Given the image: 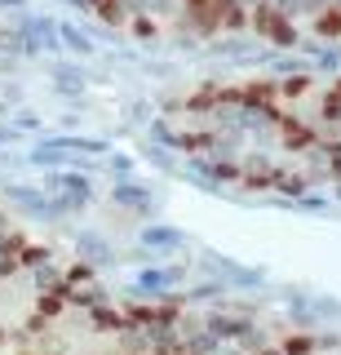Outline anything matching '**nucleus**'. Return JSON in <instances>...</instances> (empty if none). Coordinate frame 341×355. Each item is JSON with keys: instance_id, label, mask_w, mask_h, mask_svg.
<instances>
[{"instance_id": "nucleus-1", "label": "nucleus", "mask_w": 341, "mask_h": 355, "mask_svg": "<svg viewBox=\"0 0 341 355\" xmlns=\"http://www.w3.org/2000/svg\"><path fill=\"white\" fill-rule=\"evenodd\" d=\"M195 266H200L204 275H213V280H222L226 288H235V293H252V288H266V266L235 262V258H226V253H217V249H200Z\"/></svg>"}, {"instance_id": "nucleus-2", "label": "nucleus", "mask_w": 341, "mask_h": 355, "mask_svg": "<svg viewBox=\"0 0 341 355\" xmlns=\"http://www.w3.org/2000/svg\"><path fill=\"white\" fill-rule=\"evenodd\" d=\"M5 200L18 214L36 218V222H62L71 214V205L62 196H49L45 187H23V182H5Z\"/></svg>"}, {"instance_id": "nucleus-3", "label": "nucleus", "mask_w": 341, "mask_h": 355, "mask_svg": "<svg viewBox=\"0 0 341 355\" xmlns=\"http://www.w3.org/2000/svg\"><path fill=\"white\" fill-rule=\"evenodd\" d=\"M186 284V266L178 262H147L138 271V280L129 284V297H164L173 293V288Z\"/></svg>"}, {"instance_id": "nucleus-4", "label": "nucleus", "mask_w": 341, "mask_h": 355, "mask_svg": "<svg viewBox=\"0 0 341 355\" xmlns=\"http://www.w3.org/2000/svg\"><path fill=\"white\" fill-rule=\"evenodd\" d=\"M111 200H116V209H129V214H142L156 222V196H151V187L133 182V178H120L111 187Z\"/></svg>"}, {"instance_id": "nucleus-5", "label": "nucleus", "mask_w": 341, "mask_h": 355, "mask_svg": "<svg viewBox=\"0 0 341 355\" xmlns=\"http://www.w3.org/2000/svg\"><path fill=\"white\" fill-rule=\"evenodd\" d=\"M138 244L156 258V253H178L186 244V231L173 227V222H147V227L138 231Z\"/></svg>"}, {"instance_id": "nucleus-6", "label": "nucleus", "mask_w": 341, "mask_h": 355, "mask_svg": "<svg viewBox=\"0 0 341 355\" xmlns=\"http://www.w3.org/2000/svg\"><path fill=\"white\" fill-rule=\"evenodd\" d=\"M75 253H80V262H89V266H116V244L102 236V231H89V227H80L75 231Z\"/></svg>"}, {"instance_id": "nucleus-7", "label": "nucleus", "mask_w": 341, "mask_h": 355, "mask_svg": "<svg viewBox=\"0 0 341 355\" xmlns=\"http://www.w3.org/2000/svg\"><path fill=\"white\" fill-rule=\"evenodd\" d=\"M31 284H36V293H67V284H62V266L58 262H40V266H31Z\"/></svg>"}, {"instance_id": "nucleus-8", "label": "nucleus", "mask_w": 341, "mask_h": 355, "mask_svg": "<svg viewBox=\"0 0 341 355\" xmlns=\"http://www.w3.org/2000/svg\"><path fill=\"white\" fill-rule=\"evenodd\" d=\"M311 311H315L319 324H328V320L341 324V297H333V293H315V288H311Z\"/></svg>"}, {"instance_id": "nucleus-9", "label": "nucleus", "mask_w": 341, "mask_h": 355, "mask_svg": "<svg viewBox=\"0 0 341 355\" xmlns=\"http://www.w3.org/2000/svg\"><path fill=\"white\" fill-rule=\"evenodd\" d=\"M222 297H226V284L208 280V284H195V288H186V293H178V302H222Z\"/></svg>"}, {"instance_id": "nucleus-10", "label": "nucleus", "mask_w": 341, "mask_h": 355, "mask_svg": "<svg viewBox=\"0 0 341 355\" xmlns=\"http://www.w3.org/2000/svg\"><path fill=\"white\" fill-rule=\"evenodd\" d=\"M288 205L297 214H328V196H319V191H302L297 200H288Z\"/></svg>"}, {"instance_id": "nucleus-11", "label": "nucleus", "mask_w": 341, "mask_h": 355, "mask_svg": "<svg viewBox=\"0 0 341 355\" xmlns=\"http://www.w3.org/2000/svg\"><path fill=\"white\" fill-rule=\"evenodd\" d=\"M279 351L284 355H315V338H311V333H288Z\"/></svg>"}, {"instance_id": "nucleus-12", "label": "nucleus", "mask_w": 341, "mask_h": 355, "mask_svg": "<svg viewBox=\"0 0 341 355\" xmlns=\"http://www.w3.org/2000/svg\"><path fill=\"white\" fill-rule=\"evenodd\" d=\"M40 320H53V315H62V306H67V293H62V288H58V293H40Z\"/></svg>"}, {"instance_id": "nucleus-13", "label": "nucleus", "mask_w": 341, "mask_h": 355, "mask_svg": "<svg viewBox=\"0 0 341 355\" xmlns=\"http://www.w3.org/2000/svg\"><path fill=\"white\" fill-rule=\"evenodd\" d=\"M58 36L67 40V49H75V53H93V40L84 36V31H75V27H62Z\"/></svg>"}, {"instance_id": "nucleus-14", "label": "nucleus", "mask_w": 341, "mask_h": 355, "mask_svg": "<svg viewBox=\"0 0 341 355\" xmlns=\"http://www.w3.org/2000/svg\"><path fill=\"white\" fill-rule=\"evenodd\" d=\"M111 173H120V178H133V160L129 155H111V164H107Z\"/></svg>"}, {"instance_id": "nucleus-15", "label": "nucleus", "mask_w": 341, "mask_h": 355, "mask_svg": "<svg viewBox=\"0 0 341 355\" xmlns=\"http://www.w3.org/2000/svg\"><path fill=\"white\" fill-rule=\"evenodd\" d=\"M319 31H324V36H337V31H341V14H319Z\"/></svg>"}, {"instance_id": "nucleus-16", "label": "nucleus", "mask_w": 341, "mask_h": 355, "mask_svg": "<svg viewBox=\"0 0 341 355\" xmlns=\"http://www.w3.org/2000/svg\"><path fill=\"white\" fill-rule=\"evenodd\" d=\"M248 355H284V351L275 347V342H266V347H257V351H248Z\"/></svg>"}, {"instance_id": "nucleus-17", "label": "nucleus", "mask_w": 341, "mask_h": 355, "mask_svg": "<svg viewBox=\"0 0 341 355\" xmlns=\"http://www.w3.org/2000/svg\"><path fill=\"white\" fill-rule=\"evenodd\" d=\"M18 5H23V0H0V9H18Z\"/></svg>"}]
</instances>
